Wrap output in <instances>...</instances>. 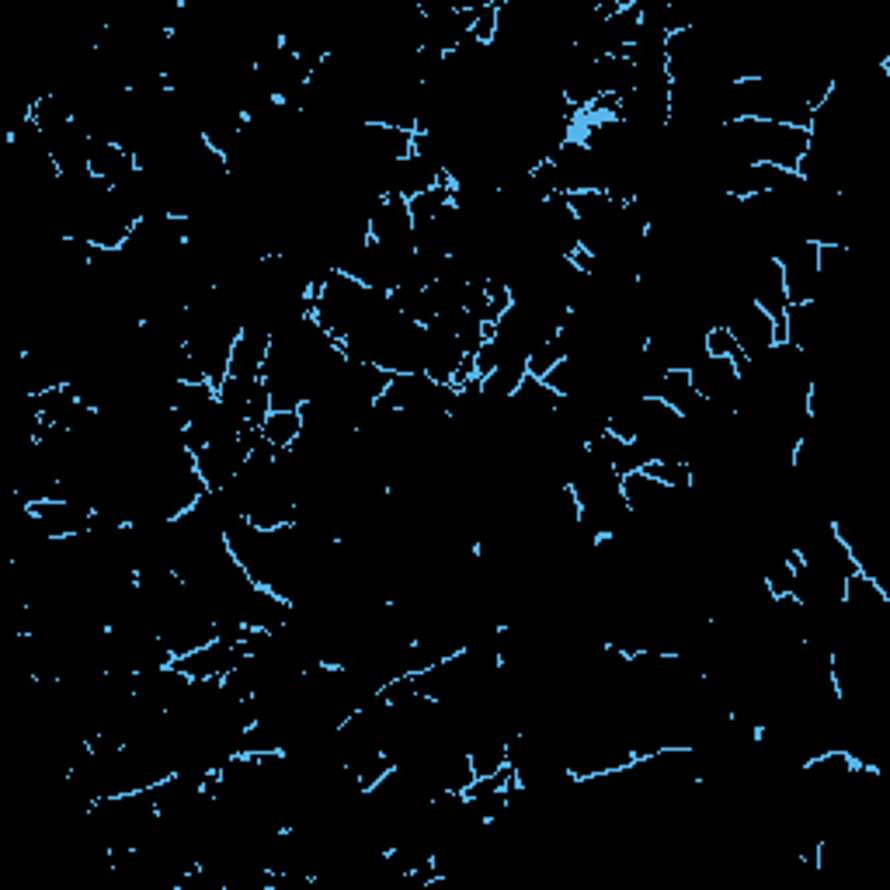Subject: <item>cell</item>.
Listing matches in <instances>:
<instances>
[{
    "label": "cell",
    "instance_id": "cell-1",
    "mask_svg": "<svg viewBox=\"0 0 890 890\" xmlns=\"http://www.w3.org/2000/svg\"><path fill=\"white\" fill-rule=\"evenodd\" d=\"M369 240L386 251L414 254V220L407 199L400 195H383L369 213Z\"/></svg>",
    "mask_w": 890,
    "mask_h": 890
},
{
    "label": "cell",
    "instance_id": "cell-2",
    "mask_svg": "<svg viewBox=\"0 0 890 890\" xmlns=\"http://www.w3.org/2000/svg\"><path fill=\"white\" fill-rule=\"evenodd\" d=\"M272 352V334L265 331H240L230 352V376L237 379H261V369Z\"/></svg>",
    "mask_w": 890,
    "mask_h": 890
},
{
    "label": "cell",
    "instance_id": "cell-6",
    "mask_svg": "<svg viewBox=\"0 0 890 890\" xmlns=\"http://www.w3.org/2000/svg\"><path fill=\"white\" fill-rule=\"evenodd\" d=\"M470 39L477 42V46H484V49L494 46V39H498V0L477 7V14H473Z\"/></svg>",
    "mask_w": 890,
    "mask_h": 890
},
{
    "label": "cell",
    "instance_id": "cell-4",
    "mask_svg": "<svg viewBox=\"0 0 890 890\" xmlns=\"http://www.w3.org/2000/svg\"><path fill=\"white\" fill-rule=\"evenodd\" d=\"M640 473H647L651 480L665 484L668 491L689 494L692 491V466L685 459H651Z\"/></svg>",
    "mask_w": 890,
    "mask_h": 890
},
{
    "label": "cell",
    "instance_id": "cell-3",
    "mask_svg": "<svg viewBox=\"0 0 890 890\" xmlns=\"http://www.w3.org/2000/svg\"><path fill=\"white\" fill-rule=\"evenodd\" d=\"M261 439H265L272 449L286 452L303 439V414L299 411H272L261 425Z\"/></svg>",
    "mask_w": 890,
    "mask_h": 890
},
{
    "label": "cell",
    "instance_id": "cell-5",
    "mask_svg": "<svg viewBox=\"0 0 890 890\" xmlns=\"http://www.w3.org/2000/svg\"><path fill=\"white\" fill-rule=\"evenodd\" d=\"M564 359H567V338L564 334H553L550 341H543V345H536L525 355V372H529L532 379H546V372L557 369Z\"/></svg>",
    "mask_w": 890,
    "mask_h": 890
},
{
    "label": "cell",
    "instance_id": "cell-7",
    "mask_svg": "<svg viewBox=\"0 0 890 890\" xmlns=\"http://www.w3.org/2000/svg\"><path fill=\"white\" fill-rule=\"evenodd\" d=\"M703 355H710V359H738L741 348L724 324H713L710 331L703 334Z\"/></svg>",
    "mask_w": 890,
    "mask_h": 890
}]
</instances>
